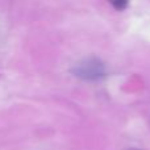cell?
Segmentation results:
<instances>
[{
	"label": "cell",
	"instance_id": "6da1fadb",
	"mask_svg": "<svg viewBox=\"0 0 150 150\" xmlns=\"http://www.w3.org/2000/svg\"><path fill=\"white\" fill-rule=\"evenodd\" d=\"M73 73L82 79L96 80L105 75V66L98 58H86L75 65Z\"/></svg>",
	"mask_w": 150,
	"mask_h": 150
},
{
	"label": "cell",
	"instance_id": "7a4b0ae2",
	"mask_svg": "<svg viewBox=\"0 0 150 150\" xmlns=\"http://www.w3.org/2000/svg\"><path fill=\"white\" fill-rule=\"evenodd\" d=\"M112 5L116 7L117 9H124V8L128 5V3L127 1H115V3H112Z\"/></svg>",
	"mask_w": 150,
	"mask_h": 150
}]
</instances>
